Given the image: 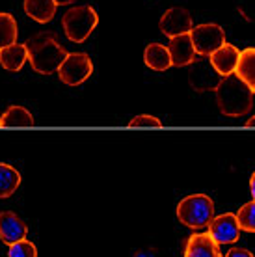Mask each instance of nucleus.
<instances>
[{"instance_id":"obj_18","label":"nucleus","mask_w":255,"mask_h":257,"mask_svg":"<svg viewBox=\"0 0 255 257\" xmlns=\"http://www.w3.org/2000/svg\"><path fill=\"white\" fill-rule=\"evenodd\" d=\"M34 117L25 106H10L0 116V127L13 128V127H32Z\"/></svg>"},{"instance_id":"obj_25","label":"nucleus","mask_w":255,"mask_h":257,"mask_svg":"<svg viewBox=\"0 0 255 257\" xmlns=\"http://www.w3.org/2000/svg\"><path fill=\"white\" fill-rule=\"evenodd\" d=\"M225 257H255L251 251H248L246 248H231L227 253H225Z\"/></svg>"},{"instance_id":"obj_22","label":"nucleus","mask_w":255,"mask_h":257,"mask_svg":"<svg viewBox=\"0 0 255 257\" xmlns=\"http://www.w3.org/2000/svg\"><path fill=\"white\" fill-rule=\"evenodd\" d=\"M8 257H38V248L30 240H19L15 244L10 246Z\"/></svg>"},{"instance_id":"obj_26","label":"nucleus","mask_w":255,"mask_h":257,"mask_svg":"<svg viewBox=\"0 0 255 257\" xmlns=\"http://www.w3.org/2000/svg\"><path fill=\"white\" fill-rule=\"evenodd\" d=\"M134 257H162V255H160V251L157 248H144V250L136 251Z\"/></svg>"},{"instance_id":"obj_3","label":"nucleus","mask_w":255,"mask_h":257,"mask_svg":"<svg viewBox=\"0 0 255 257\" xmlns=\"http://www.w3.org/2000/svg\"><path fill=\"white\" fill-rule=\"evenodd\" d=\"M177 218L190 229H201L214 218V201L207 194H192L179 201Z\"/></svg>"},{"instance_id":"obj_19","label":"nucleus","mask_w":255,"mask_h":257,"mask_svg":"<svg viewBox=\"0 0 255 257\" xmlns=\"http://www.w3.org/2000/svg\"><path fill=\"white\" fill-rule=\"evenodd\" d=\"M21 185V174L10 164L0 162V198H10Z\"/></svg>"},{"instance_id":"obj_7","label":"nucleus","mask_w":255,"mask_h":257,"mask_svg":"<svg viewBox=\"0 0 255 257\" xmlns=\"http://www.w3.org/2000/svg\"><path fill=\"white\" fill-rule=\"evenodd\" d=\"M222 77L216 73L207 56H198L190 64L188 71V82L196 91L203 93V91H214L216 86L220 84Z\"/></svg>"},{"instance_id":"obj_13","label":"nucleus","mask_w":255,"mask_h":257,"mask_svg":"<svg viewBox=\"0 0 255 257\" xmlns=\"http://www.w3.org/2000/svg\"><path fill=\"white\" fill-rule=\"evenodd\" d=\"M185 257H222L209 233H196L186 240Z\"/></svg>"},{"instance_id":"obj_14","label":"nucleus","mask_w":255,"mask_h":257,"mask_svg":"<svg viewBox=\"0 0 255 257\" xmlns=\"http://www.w3.org/2000/svg\"><path fill=\"white\" fill-rule=\"evenodd\" d=\"M235 75L248 86L251 93H255V47L240 51Z\"/></svg>"},{"instance_id":"obj_20","label":"nucleus","mask_w":255,"mask_h":257,"mask_svg":"<svg viewBox=\"0 0 255 257\" xmlns=\"http://www.w3.org/2000/svg\"><path fill=\"white\" fill-rule=\"evenodd\" d=\"M17 21L10 13H0V49L17 43Z\"/></svg>"},{"instance_id":"obj_6","label":"nucleus","mask_w":255,"mask_h":257,"mask_svg":"<svg viewBox=\"0 0 255 257\" xmlns=\"http://www.w3.org/2000/svg\"><path fill=\"white\" fill-rule=\"evenodd\" d=\"M190 38L194 43V51L198 56H211L218 47L225 43V32L216 23H203V25L194 26L190 30Z\"/></svg>"},{"instance_id":"obj_24","label":"nucleus","mask_w":255,"mask_h":257,"mask_svg":"<svg viewBox=\"0 0 255 257\" xmlns=\"http://www.w3.org/2000/svg\"><path fill=\"white\" fill-rule=\"evenodd\" d=\"M236 10L248 23H255V0H236Z\"/></svg>"},{"instance_id":"obj_9","label":"nucleus","mask_w":255,"mask_h":257,"mask_svg":"<svg viewBox=\"0 0 255 257\" xmlns=\"http://www.w3.org/2000/svg\"><path fill=\"white\" fill-rule=\"evenodd\" d=\"M160 32L164 34L166 38H175V36H181V34H188L194 28L192 26V15L186 8L175 6L170 8L162 17H160L159 23Z\"/></svg>"},{"instance_id":"obj_10","label":"nucleus","mask_w":255,"mask_h":257,"mask_svg":"<svg viewBox=\"0 0 255 257\" xmlns=\"http://www.w3.org/2000/svg\"><path fill=\"white\" fill-rule=\"evenodd\" d=\"M28 235V227L23 220L12 211L0 212V240L8 246L25 240Z\"/></svg>"},{"instance_id":"obj_27","label":"nucleus","mask_w":255,"mask_h":257,"mask_svg":"<svg viewBox=\"0 0 255 257\" xmlns=\"http://www.w3.org/2000/svg\"><path fill=\"white\" fill-rule=\"evenodd\" d=\"M249 192H251V198H253V201H255V172L251 174V177H249Z\"/></svg>"},{"instance_id":"obj_17","label":"nucleus","mask_w":255,"mask_h":257,"mask_svg":"<svg viewBox=\"0 0 255 257\" xmlns=\"http://www.w3.org/2000/svg\"><path fill=\"white\" fill-rule=\"evenodd\" d=\"M54 0H25V13L39 25L51 23L56 13Z\"/></svg>"},{"instance_id":"obj_29","label":"nucleus","mask_w":255,"mask_h":257,"mask_svg":"<svg viewBox=\"0 0 255 257\" xmlns=\"http://www.w3.org/2000/svg\"><path fill=\"white\" fill-rule=\"evenodd\" d=\"M244 127H248V128H255V116L249 117L248 121L244 123Z\"/></svg>"},{"instance_id":"obj_21","label":"nucleus","mask_w":255,"mask_h":257,"mask_svg":"<svg viewBox=\"0 0 255 257\" xmlns=\"http://www.w3.org/2000/svg\"><path fill=\"white\" fill-rule=\"evenodd\" d=\"M236 216V222H238V227H240V231H246V233H255V201H248V203H244L238 212L235 214Z\"/></svg>"},{"instance_id":"obj_5","label":"nucleus","mask_w":255,"mask_h":257,"mask_svg":"<svg viewBox=\"0 0 255 257\" xmlns=\"http://www.w3.org/2000/svg\"><path fill=\"white\" fill-rule=\"evenodd\" d=\"M93 73V64L86 52H67L60 69L58 77L67 86H78L86 82Z\"/></svg>"},{"instance_id":"obj_12","label":"nucleus","mask_w":255,"mask_h":257,"mask_svg":"<svg viewBox=\"0 0 255 257\" xmlns=\"http://www.w3.org/2000/svg\"><path fill=\"white\" fill-rule=\"evenodd\" d=\"M168 51H170L172 65H175V67L190 65L194 60L198 58V54L194 51V43H192L190 32L181 34V36H175V38L170 39Z\"/></svg>"},{"instance_id":"obj_15","label":"nucleus","mask_w":255,"mask_h":257,"mask_svg":"<svg viewBox=\"0 0 255 257\" xmlns=\"http://www.w3.org/2000/svg\"><path fill=\"white\" fill-rule=\"evenodd\" d=\"M28 60V51H26L25 43H13L10 47L0 49V65L6 71H19Z\"/></svg>"},{"instance_id":"obj_16","label":"nucleus","mask_w":255,"mask_h":257,"mask_svg":"<svg viewBox=\"0 0 255 257\" xmlns=\"http://www.w3.org/2000/svg\"><path fill=\"white\" fill-rule=\"evenodd\" d=\"M144 64L153 71H166L172 67V58L168 47L160 43H149L144 51Z\"/></svg>"},{"instance_id":"obj_1","label":"nucleus","mask_w":255,"mask_h":257,"mask_svg":"<svg viewBox=\"0 0 255 257\" xmlns=\"http://www.w3.org/2000/svg\"><path fill=\"white\" fill-rule=\"evenodd\" d=\"M25 47L28 51V60L32 69L39 75L58 73L64 58L67 56V49L58 41L54 32L34 34L32 38L26 39Z\"/></svg>"},{"instance_id":"obj_23","label":"nucleus","mask_w":255,"mask_h":257,"mask_svg":"<svg viewBox=\"0 0 255 257\" xmlns=\"http://www.w3.org/2000/svg\"><path fill=\"white\" fill-rule=\"evenodd\" d=\"M129 127L131 128H160L162 123H160L159 117L149 116V114H142V116H136L129 121Z\"/></svg>"},{"instance_id":"obj_28","label":"nucleus","mask_w":255,"mask_h":257,"mask_svg":"<svg viewBox=\"0 0 255 257\" xmlns=\"http://www.w3.org/2000/svg\"><path fill=\"white\" fill-rule=\"evenodd\" d=\"M56 6H69V4H75L77 0H54Z\"/></svg>"},{"instance_id":"obj_2","label":"nucleus","mask_w":255,"mask_h":257,"mask_svg":"<svg viewBox=\"0 0 255 257\" xmlns=\"http://www.w3.org/2000/svg\"><path fill=\"white\" fill-rule=\"evenodd\" d=\"M214 93H216L218 108L223 116L240 117L248 114L253 106V93L236 75L223 77Z\"/></svg>"},{"instance_id":"obj_8","label":"nucleus","mask_w":255,"mask_h":257,"mask_svg":"<svg viewBox=\"0 0 255 257\" xmlns=\"http://www.w3.org/2000/svg\"><path fill=\"white\" fill-rule=\"evenodd\" d=\"M209 227V235L211 238L220 244H233L238 240L240 237V227H238V222H236V216L233 212H225V214H220V216H214L211 220V224L207 225Z\"/></svg>"},{"instance_id":"obj_4","label":"nucleus","mask_w":255,"mask_h":257,"mask_svg":"<svg viewBox=\"0 0 255 257\" xmlns=\"http://www.w3.org/2000/svg\"><path fill=\"white\" fill-rule=\"evenodd\" d=\"M99 25V15L91 6H75L67 10L62 17L65 36L73 43H82Z\"/></svg>"},{"instance_id":"obj_11","label":"nucleus","mask_w":255,"mask_h":257,"mask_svg":"<svg viewBox=\"0 0 255 257\" xmlns=\"http://www.w3.org/2000/svg\"><path fill=\"white\" fill-rule=\"evenodd\" d=\"M238 56H240V52H238V49L235 45L223 43L222 47H218L216 51L209 56V62L216 69L218 75L223 78V77H229V75H235Z\"/></svg>"}]
</instances>
